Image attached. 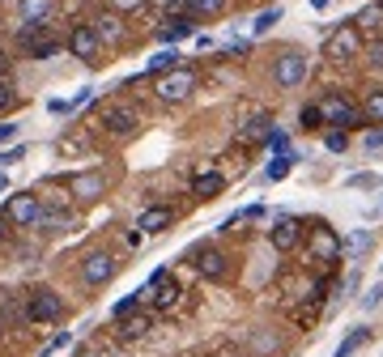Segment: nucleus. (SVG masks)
Masks as SVG:
<instances>
[{
    "label": "nucleus",
    "instance_id": "obj_1",
    "mask_svg": "<svg viewBox=\"0 0 383 357\" xmlns=\"http://www.w3.org/2000/svg\"><path fill=\"white\" fill-rule=\"evenodd\" d=\"M18 43H22V51H26L30 60H51L60 51V38L47 34V22H26L18 30Z\"/></svg>",
    "mask_w": 383,
    "mask_h": 357
},
{
    "label": "nucleus",
    "instance_id": "obj_2",
    "mask_svg": "<svg viewBox=\"0 0 383 357\" xmlns=\"http://www.w3.org/2000/svg\"><path fill=\"white\" fill-rule=\"evenodd\" d=\"M319 111H323V124H333L337 132H349V128L366 124V119H362V111L354 107L349 98H341V94H328V98L319 102Z\"/></svg>",
    "mask_w": 383,
    "mask_h": 357
},
{
    "label": "nucleus",
    "instance_id": "obj_3",
    "mask_svg": "<svg viewBox=\"0 0 383 357\" xmlns=\"http://www.w3.org/2000/svg\"><path fill=\"white\" fill-rule=\"evenodd\" d=\"M64 315V302L51 293V289H34L30 302H26V319L30 323H56Z\"/></svg>",
    "mask_w": 383,
    "mask_h": 357
},
{
    "label": "nucleus",
    "instance_id": "obj_4",
    "mask_svg": "<svg viewBox=\"0 0 383 357\" xmlns=\"http://www.w3.org/2000/svg\"><path fill=\"white\" fill-rule=\"evenodd\" d=\"M307 77V56H298V51H281L277 64H272V81H277L281 89H298Z\"/></svg>",
    "mask_w": 383,
    "mask_h": 357
},
{
    "label": "nucleus",
    "instance_id": "obj_5",
    "mask_svg": "<svg viewBox=\"0 0 383 357\" xmlns=\"http://www.w3.org/2000/svg\"><path fill=\"white\" fill-rule=\"evenodd\" d=\"M358 51H362V30L354 22H345V26H337L333 34H328V56L333 60H349V56H358Z\"/></svg>",
    "mask_w": 383,
    "mask_h": 357
},
{
    "label": "nucleus",
    "instance_id": "obj_6",
    "mask_svg": "<svg viewBox=\"0 0 383 357\" xmlns=\"http://www.w3.org/2000/svg\"><path fill=\"white\" fill-rule=\"evenodd\" d=\"M192 89H196V73H192V68H175L171 77L158 81V98H162V102H183Z\"/></svg>",
    "mask_w": 383,
    "mask_h": 357
},
{
    "label": "nucleus",
    "instance_id": "obj_7",
    "mask_svg": "<svg viewBox=\"0 0 383 357\" xmlns=\"http://www.w3.org/2000/svg\"><path fill=\"white\" fill-rule=\"evenodd\" d=\"M145 293L153 298V306H158V311H171V306L179 302V285L171 281V272H167V268H158V272L149 277V285H145Z\"/></svg>",
    "mask_w": 383,
    "mask_h": 357
},
{
    "label": "nucleus",
    "instance_id": "obj_8",
    "mask_svg": "<svg viewBox=\"0 0 383 357\" xmlns=\"http://www.w3.org/2000/svg\"><path fill=\"white\" fill-rule=\"evenodd\" d=\"M111 277H116V260L106 251H90L85 260H81V281L85 285H106Z\"/></svg>",
    "mask_w": 383,
    "mask_h": 357
},
{
    "label": "nucleus",
    "instance_id": "obj_9",
    "mask_svg": "<svg viewBox=\"0 0 383 357\" xmlns=\"http://www.w3.org/2000/svg\"><path fill=\"white\" fill-rule=\"evenodd\" d=\"M5 217L18 221V226H39V221H43V209H39L34 196H13V200L5 204Z\"/></svg>",
    "mask_w": 383,
    "mask_h": 357
},
{
    "label": "nucleus",
    "instance_id": "obj_10",
    "mask_svg": "<svg viewBox=\"0 0 383 357\" xmlns=\"http://www.w3.org/2000/svg\"><path fill=\"white\" fill-rule=\"evenodd\" d=\"M192 264H196V272H200L204 281H222V277H226V255L213 251V247H200Z\"/></svg>",
    "mask_w": 383,
    "mask_h": 357
},
{
    "label": "nucleus",
    "instance_id": "obj_11",
    "mask_svg": "<svg viewBox=\"0 0 383 357\" xmlns=\"http://www.w3.org/2000/svg\"><path fill=\"white\" fill-rule=\"evenodd\" d=\"M69 51L77 60H94L98 56V30L94 26H77L73 34H69Z\"/></svg>",
    "mask_w": 383,
    "mask_h": 357
},
{
    "label": "nucleus",
    "instance_id": "obj_12",
    "mask_svg": "<svg viewBox=\"0 0 383 357\" xmlns=\"http://www.w3.org/2000/svg\"><path fill=\"white\" fill-rule=\"evenodd\" d=\"M102 128L111 132V136H128L137 128V111H128V107H106L102 111Z\"/></svg>",
    "mask_w": 383,
    "mask_h": 357
},
{
    "label": "nucleus",
    "instance_id": "obj_13",
    "mask_svg": "<svg viewBox=\"0 0 383 357\" xmlns=\"http://www.w3.org/2000/svg\"><path fill=\"white\" fill-rule=\"evenodd\" d=\"M298 238H302V221H294V217H281L277 226H272V247L277 251H294Z\"/></svg>",
    "mask_w": 383,
    "mask_h": 357
},
{
    "label": "nucleus",
    "instance_id": "obj_14",
    "mask_svg": "<svg viewBox=\"0 0 383 357\" xmlns=\"http://www.w3.org/2000/svg\"><path fill=\"white\" fill-rule=\"evenodd\" d=\"M175 221V209H167V204H158V209H145L141 217H137V226H141V234H162Z\"/></svg>",
    "mask_w": 383,
    "mask_h": 357
},
{
    "label": "nucleus",
    "instance_id": "obj_15",
    "mask_svg": "<svg viewBox=\"0 0 383 357\" xmlns=\"http://www.w3.org/2000/svg\"><path fill=\"white\" fill-rule=\"evenodd\" d=\"M315 255H319V260H337V251H341V238L333 234V230H328V226H315Z\"/></svg>",
    "mask_w": 383,
    "mask_h": 357
},
{
    "label": "nucleus",
    "instance_id": "obj_16",
    "mask_svg": "<svg viewBox=\"0 0 383 357\" xmlns=\"http://www.w3.org/2000/svg\"><path fill=\"white\" fill-rule=\"evenodd\" d=\"M149 328H153V319L137 311V315H128V319H120V340H141V336H145Z\"/></svg>",
    "mask_w": 383,
    "mask_h": 357
},
{
    "label": "nucleus",
    "instance_id": "obj_17",
    "mask_svg": "<svg viewBox=\"0 0 383 357\" xmlns=\"http://www.w3.org/2000/svg\"><path fill=\"white\" fill-rule=\"evenodd\" d=\"M192 191H196V196H204V200H209V196H217V191H226V175H217V170L196 175V179H192Z\"/></svg>",
    "mask_w": 383,
    "mask_h": 357
},
{
    "label": "nucleus",
    "instance_id": "obj_18",
    "mask_svg": "<svg viewBox=\"0 0 383 357\" xmlns=\"http://www.w3.org/2000/svg\"><path fill=\"white\" fill-rule=\"evenodd\" d=\"M183 34H192V13H171V26H162V38L175 43Z\"/></svg>",
    "mask_w": 383,
    "mask_h": 357
},
{
    "label": "nucleus",
    "instance_id": "obj_19",
    "mask_svg": "<svg viewBox=\"0 0 383 357\" xmlns=\"http://www.w3.org/2000/svg\"><path fill=\"white\" fill-rule=\"evenodd\" d=\"M268 132H272V115H264V111H260V115H251V119L243 124V132H239V136H243V140H256V136H268Z\"/></svg>",
    "mask_w": 383,
    "mask_h": 357
},
{
    "label": "nucleus",
    "instance_id": "obj_20",
    "mask_svg": "<svg viewBox=\"0 0 383 357\" xmlns=\"http://www.w3.org/2000/svg\"><path fill=\"white\" fill-rule=\"evenodd\" d=\"M362 119H366V124H383V89H370V94H366Z\"/></svg>",
    "mask_w": 383,
    "mask_h": 357
},
{
    "label": "nucleus",
    "instance_id": "obj_21",
    "mask_svg": "<svg viewBox=\"0 0 383 357\" xmlns=\"http://www.w3.org/2000/svg\"><path fill=\"white\" fill-rule=\"evenodd\" d=\"M22 17L26 22H47L51 17V0H22Z\"/></svg>",
    "mask_w": 383,
    "mask_h": 357
},
{
    "label": "nucleus",
    "instance_id": "obj_22",
    "mask_svg": "<svg viewBox=\"0 0 383 357\" xmlns=\"http://www.w3.org/2000/svg\"><path fill=\"white\" fill-rule=\"evenodd\" d=\"M226 9V0H188V13L192 17H213V13H222Z\"/></svg>",
    "mask_w": 383,
    "mask_h": 357
},
{
    "label": "nucleus",
    "instance_id": "obj_23",
    "mask_svg": "<svg viewBox=\"0 0 383 357\" xmlns=\"http://www.w3.org/2000/svg\"><path fill=\"white\" fill-rule=\"evenodd\" d=\"M354 26H358V30H379V26H383V5H370V9H362V13L354 17Z\"/></svg>",
    "mask_w": 383,
    "mask_h": 357
},
{
    "label": "nucleus",
    "instance_id": "obj_24",
    "mask_svg": "<svg viewBox=\"0 0 383 357\" xmlns=\"http://www.w3.org/2000/svg\"><path fill=\"white\" fill-rule=\"evenodd\" d=\"M167 68H171V73L179 68V51H175V47H171V51H158V56L149 60V73H167Z\"/></svg>",
    "mask_w": 383,
    "mask_h": 357
},
{
    "label": "nucleus",
    "instance_id": "obj_25",
    "mask_svg": "<svg viewBox=\"0 0 383 357\" xmlns=\"http://www.w3.org/2000/svg\"><path fill=\"white\" fill-rule=\"evenodd\" d=\"M294 158H298V153H281V158H272V162H268V179H272V183L286 179V175L294 170Z\"/></svg>",
    "mask_w": 383,
    "mask_h": 357
},
{
    "label": "nucleus",
    "instance_id": "obj_26",
    "mask_svg": "<svg viewBox=\"0 0 383 357\" xmlns=\"http://www.w3.org/2000/svg\"><path fill=\"white\" fill-rule=\"evenodd\" d=\"M141 298H145V289H137L132 298H120V302H116V319H128V315H137V306H141Z\"/></svg>",
    "mask_w": 383,
    "mask_h": 357
},
{
    "label": "nucleus",
    "instance_id": "obj_27",
    "mask_svg": "<svg viewBox=\"0 0 383 357\" xmlns=\"http://www.w3.org/2000/svg\"><path fill=\"white\" fill-rule=\"evenodd\" d=\"M13 102H18V89H13V81H9L5 73H0V115H5Z\"/></svg>",
    "mask_w": 383,
    "mask_h": 357
},
{
    "label": "nucleus",
    "instance_id": "obj_28",
    "mask_svg": "<svg viewBox=\"0 0 383 357\" xmlns=\"http://www.w3.org/2000/svg\"><path fill=\"white\" fill-rule=\"evenodd\" d=\"M98 191H102V179H98V175H90V179H77V196H81V200H94Z\"/></svg>",
    "mask_w": 383,
    "mask_h": 357
},
{
    "label": "nucleus",
    "instance_id": "obj_29",
    "mask_svg": "<svg viewBox=\"0 0 383 357\" xmlns=\"http://www.w3.org/2000/svg\"><path fill=\"white\" fill-rule=\"evenodd\" d=\"M277 22H281V9H264V13L256 17V34H268Z\"/></svg>",
    "mask_w": 383,
    "mask_h": 357
},
{
    "label": "nucleus",
    "instance_id": "obj_30",
    "mask_svg": "<svg viewBox=\"0 0 383 357\" xmlns=\"http://www.w3.org/2000/svg\"><path fill=\"white\" fill-rule=\"evenodd\" d=\"M102 34H106V38H120V34H124V26H120V17H116V13H106V17H102L98 38H102Z\"/></svg>",
    "mask_w": 383,
    "mask_h": 357
},
{
    "label": "nucleus",
    "instance_id": "obj_31",
    "mask_svg": "<svg viewBox=\"0 0 383 357\" xmlns=\"http://www.w3.org/2000/svg\"><path fill=\"white\" fill-rule=\"evenodd\" d=\"M323 145H328V149H333V153H341V149H345V145H349V136H345V132H337V128H333V132H328V136H323Z\"/></svg>",
    "mask_w": 383,
    "mask_h": 357
},
{
    "label": "nucleus",
    "instance_id": "obj_32",
    "mask_svg": "<svg viewBox=\"0 0 383 357\" xmlns=\"http://www.w3.org/2000/svg\"><path fill=\"white\" fill-rule=\"evenodd\" d=\"M302 128H323V111L319 107H307L302 111Z\"/></svg>",
    "mask_w": 383,
    "mask_h": 357
},
{
    "label": "nucleus",
    "instance_id": "obj_33",
    "mask_svg": "<svg viewBox=\"0 0 383 357\" xmlns=\"http://www.w3.org/2000/svg\"><path fill=\"white\" fill-rule=\"evenodd\" d=\"M362 340H366V332H362V328H358V332H354V336H349V340H345V344H341V349H337V357H349V353H354V349H358V344H362Z\"/></svg>",
    "mask_w": 383,
    "mask_h": 357
},
{
    "label": "nucleus",
    "instance_id": "obj_34",
    "mask_svg": "<svg viewBox=\"0 0 383 357\" xmlns=\"http://www.w3.org/2000/svg\"><path fill=\"white\" fill-rule=\"evenodd\" d=\"M22 158H26V149H22V145H13V149L0 153V166H13V162H22Z\"/></svg>",
    "mask_w": 383,
    "mask_h": 357
},
{
    "label": "nucleus",
    "instance_id": "obj_35",
    "mask_svg": "<svg viewBox=\"0 0 383 357\" xmlns=\"http://www.w3.org/2000/svg\"><path fill=\"white\" fill-rule=\"evenodd\" d=\"M69 340H73V332H56V340H51V344L43 349V357H51L56 349H69Z\"/></svg>",
    "mask_w": 383,
    "mask_h": 357
},
{
    "label": "nucleus",
    "instance_id": "obj_36",
    "mask_svg": "<svg viewBox=\"0 0 383 357\" xmlns=\"http://www.w3.org/2000/svg\"><path fill=\"white\" fill-rule=\"evenodd\" d=\"M268 149H272V153H277V158H281V153L290 149V140H286L281 132H272V136H268Z\"/></svg>",
    "mask_w": 383,
    "mask_h": 357
},
{
    "label": "nucleus",
    "instance_id": "obj_37",
    "mask_svg": "<svg viewBox=\"0 0 383 357\" xmlns=\"http://www.w3.org/2000/svg\"><path fill=\"white\" fill-rule=\"evenodd\" d=\"M111 5H116L120 13H132V9H141V0H111Z\"/></svg>",
    "mask_w": 383,
    "mask_h": 357
},
{
    "label": "nucleus",
    "instance_id": "obj_38",
    "mask_svg": "<svg viewBox=\"0 0 383 357\" xmlns=\"http://www.w3.org/2000/svg\"><path fill=\"white\" fill-rule=\"evenodd\" d=\"M13 136H18V124H0V145L13 140Z\"/></svg>",
    "mask_w": 383,
    "mask_h": 357
},
{
    "label": "nucleus",
    "instance_id": "obj_39",
    "mask_svg": "<svg viewBox=\"0 0 383 357\" xmlns=\"http://www.w3.org/2000/svg\"><path fill=\"white\" fill-rule=\"evenodd\" d=\"M383 302V285H375V293H366V306H379Z\"/></svg>",
    "mask_w": 383,
    "mask_h": 357
},
{
    "label": "nucleus",
    "instance_id": "obj_40",
    "mask_svg": "<svg viewBox=\"0 0 383 357\" xmlns=\"http://www.w3.org/2000/svg\"><path fill=\"white\" fill-rule=\"evenodd\" d=\"M366 149H383V132H370L366 136Z\"/></svg>",
    "mask_w": 383,
    "mask_h": 357
},
{
    "label": "nucleus",
    "instance_id": "obj_41",
    "mask_svg": "<svg viewBox=\"0 0 383 357\" xmlns=\"http://www.w3.org/2000/svg\"><path fill=\"white\" fill-rule=\"evenodd\" d=\"M370 64H375V68H383V43H379L375 51H370Z\"/></svg>",
    "mask_w": 383,
    "mask_h": 357
},
{
    "label": "nucleus",
    "instance_id": "obj_42",
    "mask_svg": "<svg viewBox=\"0 0 383 357\" xmlns=\"http://www.w3.org/2000/svg\"><path fill=\"white\" fill-rule=\"evenodd\" d=\"M328 5H333V0H311V9H328Z\"/></svg>",
    "mask_w": 383,
    "mask_h": 357
},
{
    "label": "nucleus",
    "instance_id": "obj_43",
    "mask_svg": "<svg viewBox=\"0 0 383 357\" xmlns=\"http://www.w3.org/2000/svg\"><path fill=\"white\" fill-rule=\"evenodd\" d=\"M5 187H9V179H5V175H0V191H5Z\"/></svg>",
    "mask_w": 383,
    "mask_h": 357
},
{
    "label": "nucleus",
    "instance_id": "obj_44",
    "mask_svg": "<svg viewBox=\"0 0 383 357\" xmlns=\"http://www.w3.org/2000/svg\"><path fill=\"white\" fill-rule=\"evenodd\" d=\"M0 242H5V226H0Z\"/></svg>",
    "mask_w": 383,
    "mask_h": 357
},
{
    "label": "nucleus",
    "instance_id": "obj_45",
    "mask_svg": "<svg viewBox=\"0 0 383 357\" xmlns=\"http://www.w3.org/2000/svg\"><path fill=\"white\" fill-rule=\"evenodd\" d=\"M81 357H94V353H81Z\"/></svg>",
    "mask_w": 383,
    "mask_h": 357
}]
</instances>
